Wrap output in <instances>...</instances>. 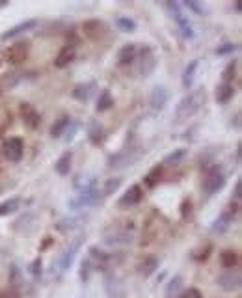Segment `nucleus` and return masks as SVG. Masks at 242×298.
<instances>
[{
  "label": "nucleus",
  "instance_id": "43",
  "mask_svg": "<svg viewBox=\"0 0 242 298\" xmlns=\"http://www.w3.org/2000/svg\"><path fill=\"white\" fill-rule=\"evenodd\" d=\"M10 287H15L17 289L19 283H21V270H19L17 265H12V270H10Z\"/></svg>",
  "mask_w": 242,
  "mask_h": 298
},
{
  "label": "nucleus",
  "instance_id": "30",
  "mask_svg": "<svg viewBox=\"0 0 242 298\" xmlns=\"http://www.w3.org/2000/svg\"><path fill=\"white\" fill-rule=\"evenodd\" d=\"M21 207H23V200L21 198H10V200L0 203V216L17 213V211H21Z\"/></svg>",
  "mask_w": 242,
  "mask_h": 298
},
{
  "label": "nucleus",
  "instance_id": "42",
  "mask_svg": "<svg viewBox=\"0 0 242 298\" xmlns=\"http://www.w3.org/2000/svg\"><path fill=\"white\" fill-rule=\"evenodd\" d=\"M79 133V123L77 122H73L69 123V127L66 129V133H64V140L66 142H73V138H75V134Z\"/></svg>",
  "mask_w": 242,
  "mask_h": 298
},
{
  "label": "nucleus",
  "instance_id": "24",
  "mask_svg": "<svg viewBox=\"0 0 242 298\" xmlns=\"http://www.w3.org/2000/svg\"><path fill=\"white\" fill-rule=\"evenodd\" d=\"M198 67H200V60L188 62V66L185 67V71H183V77H181V82H183V88H185V90H190V88L194 86V80H196V73H198Z\"/></svg>",
  "mask_w": 242,
  "mask_h": 298
},
{
  "label": "nucleus",
  "instance_id": "32",
  "mask_svg": "<svg viewBox=\"0 0 242 298\" xmlns=\"http://www.w3.org/2000/svg\"><path fill=\"white\" fill-rule=\"evenodd\" d=\"M114 106V97H112V93L110 90H103L99 93V99H97V112H106L108 108Z\"/></svg>",
  "mask_w": 242,
  "mask_h": 298
},
{
  "label": "nucleus",
  "instance_id": "26",
  "mask_svg": "<svg viewBox=\"0 0 242 298\" xmlns=\"http://www.w3.org/2000/svg\"><path fill=\"white\" fill-rule=\"evenodd\" d=\"M71 164H73V151H66L58 160H56L54 171L58 175L66 177V175H69V171H71Z\"/></svg>",
  "mask_w": 242,
  "mask_h": 298
},
{
  "label": "nucleus",
  "instance_id": "50",
  "mask_svg": "<svg viewBox=\"0 0 242 298\" xmlns=\"http://www.w3.org/2000/svg\"><path fill=\"white\" fill-rule=\"evenodd\" d=\"M240 151H242V146L238 144V146H236V153H235V162H236V164L240 162Z\"/></svg>",
  "mask_w": 242,
  "mask_h": 298
},
{
  "label": "nucleus",
  "instance_id": "15",
  "mask_svg": "<svg viewBox=\"0 0 242 298\" xmlns=\"http://www.w3.org/2000/svg\"><path fill=\"white\" fill-rule=\"evenodd\" d=\"M37 26V21L36 19H26V21H23V23H19V25L12 26V28H8L2 36H0V41H8V39H13V37L21 36V34H24V32H30L34 30Z\"/></svg>",
  "mask_w": 242,
  "mask_h": 298
},
{
  "label": "nucleus",
  "instance_id": "29",
  "mask_svg": "<svg viewBox=\"0 0 242 298\" xmlns=\"http://www.w3.org/2000/svg\"><path fill=\"white\" fill-rule=\"evenodd\" d=\"M220 265L225 270H233L238 265V254H236L235 250H224L220 254Z\"/></svg>",
  "mask_w": 242,
  "mask_h": 298
},
{
  "label": "nucleus",
  "instance_id": "40",
  "mask_svg": "<svg viewBox=\"0 0 242 298\" xmlns=\"http://www.w3.org/2000/svg\"><path fill=\"white\" fill-rule=\"evenodd\" d=\"M181 6H183V8H187L188 12L196 13V15H203V13H205V8L201 6L198 0H187V2H183Z\"/></svg>",
  "mask_w": 242,
  "mask_h": 298
},
{
  "label": "nucleus",
  "instance_id": "38",
  "mask_svg": "<svg viewBox=\"0 0 242 298\" xmlns=\"http://www.w3.org/2000/svg\"><path fill=\"white\" fill-rule=\"evenodd\" d=\"M93 270H95V267H93V261H91L90 257H86L84 261L80 263V280L88 281Z\"/></svg>",
  "mask_w": 242,
  "mask_h": 298
},
{
  "label": "nucleus",
  "instance_id": "52",
  "mask_svg": "<svg viewBox=\"0 0 242 298\" xmlns=\"http://www.w3.org/2000/svg\"><path fill=\"white\" fill-rule=\"evenodd\" d=\"M8 4H10V2H8V0H0V8H6Z\"/></svg>",
  "mask_w": 242,
  "mask_h": 298
},
{
  "label": "nucleus",
  "instance_id": "27",
  "mask_svg": "<svg viewBox=\"0 0 242 298\" xmlns=\"http://www.w3.org/2000/svg\"><path fill=\"white\" fill-rule=\"evenodd\" d=\"M162 173H164V166L157 164L155 168H151V170L147 171V175L144 177V185L147 189H155L158 183H160V179H162Z\"/></svg>",
  "mask_w": 242,
  "mask_h": 298
},
{
  "label": "nucleus",
  "instance_id": "44",
  "mask_svg": "<svg viewBox=\"0 0 242 298\" xmlns=\"http://www.w3.org/2000/svg\"><path fill=\"white\" fill-rule=\"evenodd\" d=\"M41 272H43V261H41V257H37V259H34V261L30 263V274L34 278H39Z\"/></svg>",
  "mask_w": 242,
  "mask_h": 298
},
{
  "label": "nucleus",
  "instance_id": "14",
  "mask_svg": "<svg viewBox=\"0 0 242 298\" xmlns=\"http://www.w3.org/2000/svg\"><path fill=\"white\" fill-rule=\"evenodd\" d=\"M168 101H169V90L162 84L155 86L151 90V93H149V106L153 110H157V112L166 108Z\"/></svg>",
  "mask_w": 242,
  "mask_h": 298
},
{
  "label": "nucleus",
  "instance_id": "8",
  "mask_svg": "<svg viewBox=\"0 0 242 298\" xmlns=\"http://www.w3.org/2000/svg\"><path fill=\"white\" fill-rule=\"evenodd\" d=\"M157 69V56L155 50L149 45H144L142 49H138V75L142 79L151 77Z\"/></svg>",
  "mask_w": 242,
  "mask_h": 298
},
{
  "label": "nucleus",
  "instance_id": "6",
  "mask_svg": "<svg viewBox=\"0 0 242 298\" xmlns=\"http://www.w3.org/2000/svg\"><path fill=\"white\" fill-rule=\"evenodd\" d=\"M142 149L136 146H129L121 151L114 153L108 157V168L110 170H121V168H127V166L134 164L140 157H142Z\"/></svg>",
  "mask_w": 242,
  "mask_h": 298
},
{
  "label": "nucleus",
  "instance_id": "35",
  "mask_svg": "<svg viewBox=\"0 0 242 298\" xmlns=\"http://www.w3.org/2000/svg\"><path fill=\"white\" fill-rule=\"evenodd\" d=\"M19 84V77L17 73H4L0 77V90L2 91H10Z\"/></svg>",
  "mask_w": 242,
  "mask_h": 298
},
{
  "label": "nucleus",
  "instance_id": "10",
  "mask_svg": "<svg viewBox=\"0 0 242 298\" xmlns=\"http://www.w3.org/2000/svg\"><path fill=\"white\" fill-rule=\"evenodd\" d=\"M218 287L222 289V291L225 292H235L240 289L242 285V278H240V272L238 270H225L224 274H220L218 276V280H216Z\"/></svg>",
  "mask_w": 242,
  "mask_h": 298
},
{
  "label": "nucleus",
  "instance_id": "3",
  "mask_svg": "<svg viewBox=\"0 0 242 298\" xmlns=\"http://www.w3.org/2000/svg\"><path fill=\"white\" fill-rule=\"evenodd\" d=\"M225 187V173L222 170L220 164H211L205 166V175H203V181H201V189H203V194L207 198L214 196L216 192Z\"/></svg>",
  "mask_w": 242,
  "mask_h": 298
},
{
  "label": "nucleus",
  "instance_id": "11",
  "mask_svg": "<svg viewBox=\"0 0 242 298\" xmlns=\"http://www.w3.org/2000/svg\"><path fill=\"white\" fill-rule=\"evenodd\" d=\"M88 220H90L88 214H71V216H64L62 220H58L56 229H58L60 233L75 231V229H79L80 225L88 224Z\"/></svg>",
  "mask_w": 242,
  "mask_h": 298
},
{
  "label": "nucleus",
  "instance_id": "2",
  "mask_svg": "<svg viewBox=\"0 0 242 298\" xmlns=\"http://www.w3.org/2000/svg\"><path fill=\"white\" fill-rule=\"evenodd\" d=\"M99 200H101V194L97 190V177L91 175L86 181H82L77 196H73L71 200L67 201V207L71 209V211H82V209L97 205Z\"/></svg>",
  "mask_w": 242,
  "mask_h": 298
},
{
  "label": "nucleus",
  "instance_id": "36",
  "mask_svg": "<svg viewBox=\"0 0 242 298\" xmlns=\"http://www.w3.org/2000/svg\"><path fill=\"white\" fill-rule=\"evenodd\" d=\"M185 157H187V149H183V147L181 149H175V151L169 153L168 157H164L162 166H177Z\"/></svg>",
  "mask_w": 242,
  "mask_h": 298
},
{
  "label": "nucleus",
  "instance_id": "12",
  "mask_svg": "<svg viewBox=\"0 0 242 298\" xmlns=\"http://www.w3.org/2000/svg\"><path fill=\"white\" fill-rule=\"evenodd\" d=\"M142 200H144V190H142V187H140V185H133V187H129V189L125 190V194L117 200V207H121V209L134 207V205H138Z\"/></svg>",
  "mask_w": 242,
  "mask_h": 298
},
{
  "label": "nucleus",
  "instance_id": "48",
  "mask_svg": "<svg viewBox=\"0 0 242 298\" xmlns=\"http://www.w3.org/2000/svg\"><path fill=\"white\" fill-rule=\"evenodd\" d=\"M0 298H19V291L15 287H8L6 291L0 292Z\"/></svg>",
  "mask_w": 242,
  "mask_h": 298
},
{
  "label": "nucleus",
  "instance_id": "45",
  "mask_svg": "<svg viewBox=\"0 0 242 298\" xmlns=\"http://www.w3.org/2000/svg\"><path fill=\"white\" fill-rule=\"evenodd\" d=\"M177 298H203V296H201V292L198 291L196 287H190V289H187V291H183Z\"/></svg>",
  "mask_w": 242,
  "mask_h": 298
},
{
  "label": "nucleus",
  "instance_id": "4",
  "mask_svg": "<svg viewBox=\"0 0 242 298\" xmlns=\"http://www.w3.org/2000/svg\"><path fill=\"white\" fill-rule=\"evenodd\" d=\"M103 243L106 246H112V248H119V246H131L134 243V227L129 225V227H106L103 229Z\"/></svg>",
  "mask_w": 242,
  "mask_h": 298
},
{
  "label": "nucleus",
  "instance_id": "25",
  "mask_svg": "<svg viewBox=\"0 0 242 298\" xmlns=\"http://www.w3.org/2000/svg\"><path fill=\"white\" fill-rule=\"evenodd\" d=\"M235 97V86L227 84V82H222V84L216 88V93H214V99H216L218 104H227L231 99Z\"/></svg>",
  "mask_w": 242,
  "mask_h": 298
},
{
  "label": "nucleus",
  "instance_id": "17",
  "mask_svg": "<svg viewBox=\"0 0 242 298\" xmlns=\"http://www.w3.org/2000/svg\"><path fill=\"white\" fill-rule=\"evenodd\" d=\"M28 52H30V43L17 41L8 50V60L12 62V64H21V62H24L28 58Z\"/></svg>",
  "mask_w": 242,
  "mask_h": 298
},
{
  "label": "nucleus",
  "instance_id": "7",
  "mask_svg": "<svg viewBox=\"0 0 242 298\" xmlns=\"http://www.w3.org/2000/svg\"><path fill=\"white\" fill-rule=\"evenodd\" d=\"M166 8L169 10L173 21L177 23V28H179V32H181V36L185 37V39H188V41H192L194 37H196V32H194V26L190 25L188 17L183 13L181 4H179V2H166Z\"/></svg>",
  "mask_w": 242,
  "mask_h": 298
},
{
  "label": "nucleus",
  "instance_id": "19",
  "mask_svg": "<svg viewBox=\"0 0 242 298\" xmlns=\"http://www.w3.org/2000/svg\"><path fill=\"white\" fill-rule=\"evenodd\" d=\"M136 60H138V45L127 43L117 50V64L119 66H131Z\"/></svg>",
  "mask_w": 242,
  "mask_h": 298
},
{
  "label": "nucleus",
  "instance_id": "51",
  "mask_svg": "<svg viewBox=\"0 0 242 298\" xmlns=\"http://www.w3.org/2000/svg\"><path fill=\"white\" fill-rule=\"evenodd\" d=\"M50 244H52V239L47 237V239H45V243H43V246H41V252H43V250H47L48 246H50Z\"/></svg>",
  "mask_w": 242,
  "mask_h": 298
},
{
  "label": "nucleus",
  "instance_id": "18",
  "mask_svg": "<svg viewBox=\"0 0 242 298\" xmlns=\"http://www.w3.org/2000/svg\"><path fill=\"white\" fill-rule=\"evenodd\" d=\"M233 220H235V216H233L229 211L220 213V214H218V218L212 222L211 233H212V235H224V233H227V231H229V227L233 225Z\"/></svg>",
  "mask_w": 242,
  "mask_h": 298
},
{
  "label": "nucleus",
  "instance_id": "9",
  "mask_svg": "<svg viewBox=\"0 0 242 298\" xmlns=\"http://www.w3.org/2000/svg\"><path fill=\"white\" fill-rule=\"evenodd\" d=\"M103 283H104V291H106L108 298H125L127 296L125 283H123V280H121L117 274L106 272Z\"/></svg>",
  "mask_w": 242,
  "mask_h": 298
},
{
  "label": "nucleus",
  "instance_id": "31",
  "mask_svg": "<svg viewBox=\"0 0 242 298\" xmlns=\"http://www.w3.org/2000/svg\"><path fill=\"white\" fill-rule=\"evenodd\" d=\"M88 138L93 146H101L104 142V129L103 125H99L97 122L90 123V129H88Z\"/></svg>",
  "mask_w": 242,
  "mask_h": 298
},
{
  "label": "nucleus",
  "instance_id": "49",
  "mask_svg": "<svg viewBox=\"0 0 242 298\" xmlns=\"http://www.w3.org/2000/svg\"><path fill=\"white\" fill-rule=\"evenodd\" d=\"M231 125H233V127H235L236 131L240 129V112H236V114H235V122L231 123Z\"/></svg>",
  "mask_w": 242,
  "mask_h": 298
},
{
  "label": "nucleus",
  "instance_id": "46",
  "mask_svg": "<svg viewBox=\"0 0 242 298\" xmlns=\"http://www.w3.org/2000/svg\"><path fill=\"white\" fill-rule=\"evenodd\" d=\"M240 198H242V181L240 179H236V183H235V189H233V200L231 201H240Z\"/></svg>",
  "mask_w": 242,
  "mask_h": 298
},
{
  "label": "nucleus",
  "instance_id": "5",
  "mask_svg": "<svg viewBox=\"0 0 242 298\" xmlns=\"http://www.w3.org/2000/svg\"><path fill=\"white\" fill-rule=\"evenodd\" d=\"M84 241H86V233H79L77 237L71 239V241L64 246V250H62L58 259H56V265H58V268H60V272H67V270L73 267L75 257H77V254L80 252Z\"/></svg>",
  "mask_w": 242,
  "mask_h": 298
},
{
  "label": "nucleus",
  "instance_id": "21",
  "mask_svg": "<svg viewBox=\"0 0 242 298\" xmlns=\"http://www.w3.org/2000/svg\"><path fill=\"white\" fill-rule=\"evenodd\" d=\"M21 116H23L24 123H26L30 129H37L39 127V123H41V116H39V112H37V110L28 103L21 104Z\"/></svg>",
  "mask_w": 242,
  "mask_h": 298
},
{
  "label": "nucleus",
  "instance_id": "13",
  "mask_svg": "<svg viewBox=\"0 0 242 298\" xmlns=\"http://www.w3.org/2000/svg\"><path fill=\"white\" fill-rule=\"evenodd\" d=\"M2 151H4V157L10 160V162H19L21 158H23V153H24V144L21 138H10V140L4 142V146H2Z\"/></svg>",
  "mask_w": 242,
  "mask_h": 298
},
{
  "label": "nucleus",
  "instance_id": "1",
  "mask_svg": "<svg viewBox=\"0 0 242 298\" xmlns=\"http://www.w3.org/2000/svg\"><path fill=\"white\" fill-rule=\"evenodd\" d=\"M207 101V91L205 88H196V90H188V93L185 97L177 103L175 112H173V117H175L177 123L188 122L192 120Z\"/></svg>",
  "mask_w": 242,
  "mask_h": 298
},
{
  "label": "nucleus",
  "instance_id": "23",
  "mask_svg": "<svg viewBox=\"0 0 242 298\" xmlns=\"http://www.w3.org/2000/svg\"><path fill=\"white\" fill-rule=\"evenodd\" d=\"M75 58H77V49H75L73 45H66V47L58 52V56H56L54 66L58 67V69H64V67H67L69 64H73Z\"/></svg>",
  "mask_w": 242,
  "mask_h": 298
},
{
  "label": "nucleus",
  "instance_id": "37",
  "mask_svg": "<svg viewBox=\"0 0 242 298\" xmlns=\"http://www.w3.org/2000/svg\"><path fill=\"white\" fill-rule=\"evenodd\" d=\"M119 187H121V179H119V177H112V179H106V181H104V187H103V198L115 194Z\"/></svg>",
  "mask_w": 242,
  "mask_h": 298
},
{
  "label": "nucleus",
  "instance_id": "16",
  "mask_svg": "<svg viewBox=\"0 0 242 298\" xmlns=\"http://www.w3.org/2000/svg\"><path fill=\"white\" fill-rule=\"evenodd\" d=\"M82 30H84L86 37H90L91 41H97V39H101V37L104 36L106 26H104V23L99 21V19H90V21H84Z\"/></svg>",
  "mask_w": 242,
  "mask_h": 298
},
{
  "label": "nucleus",
  "instance_id": "41",
  "mask_svg": "<svg viewBox=\"0 0 242 298\" xmlns=\"http://www.w3.org/2000/svg\"><path fill=\"white\" fill-rule=\"evenodd\" d=\"M238 50V45H235V43H224V45H220V47H216V52L218 56H227V54H233V52H236Z\"/></svg>",
  "mask_w": 242,
  "mask_h": 298
},
{
  "label": "nucleus",
  "instance_id": "20",
  "mask_svg": "<svg viewBox=\"0 0 242 298\" xmlns=\"http://www.w3.org/2000/svg\"><path fill=\"white\" fill-rule=\"evenodd\" d=\"M158 267H160V261H158L157 256H145L144 259L138 263L136 270H138V274L142 278H149V276H153V274L157 272Z\"/></svg>",
  "mask_w": 242,
  "mask_h": 298
},
{
  "label": "nucleus",
  "instance_id": "22",
  "mask_svg": "<svg viewBox=\"0 0 242 298\" xmlns=\"http://www.w3.org/2000/svg\"><path fill=\"white\" fill-rule=\"evenodd\" d=\"M95 82H84V84H79L75 86V90H73V99L75 101H79V103H88L91 99V95L95 93Z\"/></svg>",
  "mask_w": 242,
  "mask_h": 298
},
{
  "label": "nucleus",
  "instance_id": "28",
  "mask_svg": "<svg viewBox=\"0 0 242 298\" xmlns=\"http://www.w3.org/2000/svg\"><path fill=\"white\" fill-rule=\"evenodd\" d=\"M115 28L119 32H123V34H133V32L138 30V23L133 17H123V15H119V17H115Z\"/></svg>",
  "mask_w": 242,
  "mask_h": 298
},
{
  "label": "nucleus",
  "instance_id": "53",
  "mask_svg": "<svg viewBox=\"0 0 242 298\" xmlns=\"http://www.w3.org/2000/svg\"><path fill=\"white\" fill-rule=\"evenodd\" d=\"M235 12H236V13H240V4H238V2L235 4Z\"/></svg>",
  "mask_w": 242,
  "mask_h": 298
},
{
  "label": "nucleus",
  "instance_id": "47",
  "mask_svg": "<svg viewBox=\"0 0 242 298\" xmlns=\"http://www.w3.org/2000/svg\"><path fill=\"white\" fill-rule=\"evenodd\" d=\"M190 211H192V201L190 200H185L181 205V216L183 218H188L190 216Z\"/></svg>",
  "mask_w": 242,
  "mask_h": 298
},
{
  "label": "nucleus",
  "instance_id": "33",
  "mask_svg": "<svg viewBox=\"0 0 242 298\" xmlns=\"http://www.w3.org/2000/svg\"><path fill=\"white\" fill-rule=\"evenodd\" d=\"M69 123H71V117L69 116H62L58 122H54V125L50 127V136L52 138H62L64 133H66V129L69 127Z\"/></svg>",
  "mask_w": 242,
  "mask_h": 298
},
{
  "label": "nucleus",
  "instance_id": "39",
  "mask_svg": "<svg viewBox=\"0 0 242 298\" xmlns=\"http://www.w3.org/2000/svg\"><path fill=\"white\" fill-rule=\"evenodd\" d=\"M236 66H238V62H236V60L229 62V64L225 66L224 73H222V79H224V82L231 84V79H233V77H235V73H236Z\"/></svg>",
  "mask_w": 242,
  "mask_h": 298
},
{
  "label": "nucleus",
  "instance_id": "34",
  "mask_svg": "<svg viewBox=\"0 0 242 298\" xmlns=\"http://www.w3.org/2000/svg\"><path fill=\"white\" fill-rule=\"evenodd\" d=\"M183 289V276H173L171 280H169V283L166 285V298H173L179 294V291Z\"/></svg>",
  "mask_w": 242,
  "mask_h": 298
}]
</instances>
